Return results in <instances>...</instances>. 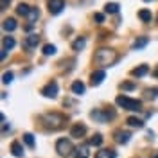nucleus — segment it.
<instances>
[{
  "instance_id": "f257e3e1",
  "label": "nucleus",
  "mask_w": 158,
  "mask_h": 158,
  "mask_svg": "<svg viewBox=\"0 0 158 158\" xmlns=\"http://www.w3.org/2000/svg\"><path fill=\"white\" fill-rule=\"evenodd\" d=\"M117 52L111 49H99L97 52H95V56H94V59H95V63L97 65H101V67H111L115 61H117Z\"/></svg>"
},
{
  "instance_id": "f03ea898",
  "label": "nucleus",
  "mask_w": 158,
  "mask_h": 158,
  "mask_svg": "<svg viewBox=\"0 0 158 158\" xmlns=\"http://www.w3.org/2000/svg\"><path fill=\"white\" fill-rule=\"evenodd\" d=\"M41 122H43V126L47 129H59L63 126V122H65V117L61 115V113H56V111H52V113H45L43 117H41Z\"/></svg>"
},
{
  "instance_id": "7ed1b4c3",
  "label": "nucleus",
  "mask_w": 158,
  "mask_h": 158,
  "mask_svg": "<svg viewBox=\"0 0 158 158\" xmlns=\"http://www.w3.org/2000/svg\"><path fill=\"white\" fill-rule=\"evenodd\" d=\"M115 102H117V106H120L124 110H129V111H140L142 110V102L138 99H129L128 95H118L115 99Z\"/></svg>"
},
{
  "instance_id": "20e7f679",
  "label": "nucleus",
  "mask_w": 158,
  "mask_h": 158,
  "mask_svg": "<svg viewBox=\"0 0 158 158\" xmlns=\"http://www.w3.org/2000/svg\"><path fill=\"white\" fill-rule=\"evenodd\" d=\"M74 146H72V142H70L69 138H59L58 142H56V151H58L59 156H70V155H74Z\"/></svg>"
},
{
  "instance_id": "39448f33",
  "label": "nucleus",
  "mask_w": 158,
  "mask_h": 158,
  "mask_svg": "<svg viewBox=\"0 0 158 158\" xmlns=\"http://www.w3.org/2000/svg\"><path fill=\"white\" fill-rule=\"evenodd\" d=\"M90 117L99 120V122H106V120H110V118H115V111H113V110H102V111L94 110V111L90 113Z\"/></svg>"
},
{
  "instance_id": "423d86ee",
  "label": "nucleus",
  "mask_w": 158,
  "mask_h": 158,
  "mask_svg": "<svg viewBox=\"0 0 158 158\" xmlns=\"http://www.w3.org/2000/svg\"><path fill=\"white\" fill-rule=\"evenodd\" d=\"M47 9L50 15H59L65 9V0H47Z\"/></svg>"
},
{
  "instance_id": "0eeeda50",
  "label": "nucleus",
  "mask_w": 158,
  "mask_h": 158,
  "mask_svg": "<svg viewBox=\"0 0 158 158\" xmlns=\"http://www.w3.org/2000/svg\"><path fill=\"white\" fill-rule=\"evenodd\" d=\"M41 94H43L45 97H50V99H54L56 95H58V83H56V81H50L49 85H47L45 88L41 90Z\"/></svg>"
},
{
  "instance_id": "6e6552de",
  "label": "nucleus",
  "mask_w": 158,
  "mask_h": 158,
  "mask_svg": "<svg viewBox=\"0 0 158 158\" xmlns=\"http://www.w3.org/2000/svg\"><path fill=\"white\" fill-rule=\"evenodd\" d=\"M38 43H40V36L38 34H29V36L25 38V41H23V47L31 50V49H36Z\"/></svg>"
},
{
  "instance_id": "1a4fd4ad",
  "label": "nucleus",
  "mask_w": 158,
  "mask_h": 158,
  "mask_svg": "<svg viewBox=\"0 0 158 158\" xmlns=\"http://www.w3.org/2000/svg\"><path fill=\"white\" fill-rule=\"evenodd\" d=\"M85 133H86V126H85V124H76V126L70 128V135H72L74 138L85 137Z\"/></svg>"
},
{
  "instance_id": "9d476101",
  "label": "nucleus",
  "mask_w": 158,
  "mask_h": 158,
  "mask_svg": "<svg viewBox=\"0 0 158 158\" xmlns=\"http://www.w3.org/2000/svg\"><path fill=\"white\" fill-rule=\"evenodd\" d=\"M88 146L90 144H83V146H79V148L74 149V158H88L90 156Z\"/></svg>"
},
{
  "instance_id": "9b49d317",
  "label": "nucleus",
  "mask_w": 158,
  "mask_h": 158,
  "mask_svg": "<svg viewBox=\"0 0 158 158\" xmlns=\"http://www.w3.org/2000/svg\"><path fill=\"white\" fill-rule=\"evenodd\" d=\"M104 70H95L94 74H92V77H90V83H92V86H99L101 83H102V79H104Z\"/></svg>"
},
{
  "instance_id": "f8f14e48",
  "label": "nucleus",
  "mask_w": 158,
  "mask_h": 158,
  "mask_svg": "<svg viewBox=\"0 0 158 158\" xmlns=\"http://www.w3.org/2000/svg\"><path fill=\"white\" fill-rule=\"evenodd\" d=\"M129 138H131V133L129 131H122V129L115 131V140H117L118 144H128Z\"/></svg>"
},
{
  "instance_id": "ddd939ff",
  "label": "nucleus",
  "mask_w": 158,
  "mask_h": 158,
  "mask_svg": "<svg viewBox=\"0 0 158 158\" xmlns=\"http://www.w3.org/2000/svg\"><path fill=\"white\" fill-rule=\"evenodd\" d=\"M16 27H18V23H16L15 18H7V20H4V23H2V29L7 31V32H13Z\"/></svg>"
},
{
  "instance_id": "4468645a",
  "label": "nucleus",
  "mask_w": 158,
  "mask_h": 158,
  "mask_svg": "<svg viewBox=\"0 0 158 158\" xmlns=\"http://www.w3.org/2000/svg\"><path fill=\"white\" fill-rule=\"evenodd\" d=\"M11 153H13L16 158H22V156H23V148H22V144H20L18 140H15V142L11 144Z\"/></svg>"
},
{
  "instance_id": "2eb2a0df",
  "label": "nucleus",
  "mask_w": 158,
  "mask_h": 158,
  "mask_svg": "<svg viewBox=\"0 0 158 158\" xmlns=\"http://www.w3.org/2000/svg\"><path fill=\"white\" fill-rule=\"evenodd\" d=\"M95 158H117V153L113 149H101V151H97Z\"/></svg>"
},
{
  "instance_id": "dca6fc26",
  "label": "nucleus",
  "mask_w": 158,
  "mask_h": 158,
  "mask_svg": "<svg viewBox=\"0 0 158 158\" xmlns=\"http://www.w3.org/2000/svg\"><path fill=\"white\" fill-rule=\"evenodd\" d=\"M72 94L74 95H83L85 94V85L81 81H74L72 83Z\"/></svg>"
},
{
  "instance_id": "f3484780",
  "label": "nucleus",
  "mask_w": 158,
  "mask_h": 158,
  "mask_svg": "<svg viewBox=\"0 0 158 158\" xmlns=\"http://www.w3.org/2000/svg\"><path fill=\"white\" fill-rule=\"evenodd\" d=\"M148 72H149V67H148V65H140V67H137V69L133 70L131 74H133L135 77H144Z\"/></svg>"
},
{
  "instance_id": "a211bd4d",
  "label": "nucleus",
  "mask_w": 158,
  "mask_h": 158,
  "mask_svg": "<svg viewBox=\"0 0 158 158\" xmlns=\"http://www.w3.org/2000/svg\"><path fill=\"white\" fill-rule=\"evenodd\" d=\"M148 43H149V40L146 38V36H140V38H137L135 41H133V49H137V50L138 49H144Z\"/></svg>"
},
{
  "instance_id": "6ab92c4d",
  "label": "nucleus",
  "mask_w": 158,
  "mask_h": 158,
  "mask_svg": "<svg viewBox=\"0 0 158 158\" xmlns=\"http://www.w3.org/2000/svg\"><path fill=\"white\" fill-rule=\"evenodd\" d=\"M126 122H128L129 126H131V128H144V120H142V118H137V117H129L128 120H126Z\"/></svg>"
},
{
  "instance_id": "aec40b11",
  "label": "nucleus",
  "mask_w": 158,
  "mask_h": 158,
  "mask_svg": "<svg viewBox=\"0 0 158 158\" xmlns=\"http://www.w3.org/2000/svg\"><path fill=\"white\" fill-rule=\"evenodd\" d=\"M85 45H86V40L81 36V38H77L76 41H74V43H72V49L76 50V52H79V50L85 49Z\"/></svg>"
},
{
  "instance_id": "412c9836",
  "label": "nucleus",
  "mask_w": 158,
  "mask_h": 158,
  "mask_svg": "<svg viewBox=\"0 0 158 158\" xmlns=\"http://www.w3.org/2000/svg\"><path fill=\"white\" fill-rule=\"evenodd\" d=\"M104 11L110 13V15H117L118 13V4H115V2H108V4L104 6Z\"/></svg>"
},
{
  "instance_id": "4be33fe9",
  "label": "nucleus",
  "mask_w": 158,
  "mask_h": 158,
  "mask_svg": "<svg viewBox=\"0 0 158 158\" xmlns=\"http://www.w3.org/2000/svg\"><path fill=\"white\" fill-rule=\"evenodd\" d=\"M138 18L142 20V22H151L153 20V15H151V11L142 9V11H138Z\"/></svg>"
},
{
  "instance_id": "5701e85b",
  "label": "nucleus",
  "mask_w": 158,
  "mask_h": 158,
  "mask_svg": "<svg viewBox=\"0 0 158 158\" xmlns=\"http://www.w3.org/2000/svg\"><path fill=\"white\" fill-rule=\"evenodd\" d=\"M16 13H18L20 16H27L31 13V7L27 4H18V7H16Z\"/></svg>"
},
{
  "instance_id": "b1692460",
  "label": "nucleus",
  "mask_w": 158,
  "mask_h": 158,
  "mask_svg": "<svg viewBox=\"0 0 158 158\" xmlns=\"http://www.w3.org/2000/svg\"><path fill=\"white\" fill-rule=\"evenodd\" d=\"M38 16H40V11L36 9V7H31V13L27 15V20H29L31 25H32V23L36 22V18H38Z\"/></svg>"
},
{
  "instance_id": "393cba45",
  "label": "nucleus",
  "mask_w": 158,
  "mask_h": 158,
  "mask_svg": "<svg viewBox=\"0 0 158 158\" xmlns=\"http://www.w3.org/2000/svg\"><path fill=\"white\" fill-rule=\"evenodd\" d=\"M90 146H101L102 144V135H94V137L88 140Z\"/></svg>"
},
{
  "instance_id": "a878e982",
  "label": "nucleus",
  "mask_w": 158,
  "mask_h": 158,
  "mask_svg": "<svg viewBox=\"0 0 158 158\" xmlns=\"http://www.w3.org/2000/svg\"><path fill=\"white\" fill-rule=\"evenodd\" d=\"M13 47H15V40L11 38V36H6V38H4V49L11 50Z\"/></svg>"
},
{
  "instance_id": "bb28decb",
  "label": "nucleus",
  "mask_w": 158,
  "mask_h": 158,
  "mask_svg": "<svg viewBox=\"0 0 158 158\" xmlns=\"http://www.w3.org/2000/svg\"><path fill=\"white\" fill-rule=\"evenodd\" d=\"M43 54H45V56L56 54V47H54V45H45V47H43Z\"/></svg>"
},
{
  "instance_id": "cd10ccee",
  "label": "nucleus",
  "mask_w": 158,
  "mask_h": 158,
  "mask_svg": "<svg viewBox=\"0 0 158 158\" xmlns=\"http://www.w3.org/2000/svg\"><path fill=\"white\" fill-rule=\"evenodd\" d=\"M23 140H25V144H27L29 148H34V137H32L31 133H25V135H23Z\"/></svg>"
},
{
  "instance_id": "c85d7f7f",
  "label": "nucleus",
  "mask_w": 158,
  "mask_h": 158,
  "mask_svg": "<svg viewBox=\"0 0 158 158\" xmlns=\"http://www.w3.org/2000/svg\"><path fill=\"white\" fill-rule=\"evenodd\" d=\"M11 81H13V72H6V74L2 76V83H4V85H9Z\"/></svg>"
},
{
  "instance_id": "c756f323",
  "label": "nucleus",
  "mask_w": 158,
  "mask_h": 158,
  "mask_svg": "<svg viewBox=\"0 0 158 158\" xmlns=\"http://www.w3.org/2000/svg\"><path fill=\"white\" fill-rule=\"evenodd\" d=\"M146 94H148L149 99H156V97H158V88H149Z\"/></svg>"
},
{
  "instance_id": "7c9ffc66",
  "label": "nucleus",
  "mask_w": 158,
  "mask_h": 158,
  "mask_svg": "<svg viewBox=\"0 0 158 158\" xmlns=\"http://www.w3.org/2000/svg\"><path fill=\"white\" fill-rule=\"evenodd\" d=\"M120 88L122 90H135V85H133V83H122Z\"/></svg>"
},
{
  "instance_id": "2f4dec72",
  "label": "nucleus",
  "mask_w": 158,
  "mask_h": 158,
  "mask_svg": "<svg viewBox=\"0 0 158 158\" xmlns=\"http://www.w3.org/2000/svg\"><path fill=\"white\" fill-rule=\"evenodd\" d=\"M94 18H95V22H97V23H102V22H104V15L95 13V15H94Z\"/></svg>"
},
{
  "instance_id": "473e14b6",
  "label": "nucleus",
  "mask_w": 158,
  "mask_h": 158,
  "mask_svg": "<svg viewBox=\"0 0 158 158\" xmlns=\"http://www.w3.org/2000/svg\"><path fill=\"white\" fill-rule=\"evenodd\" d=\"M9 2L11 0H2V2H0V9H6V7L9 6Z\"/></svg>"
},
{
  "instance_id": "72a5a7b5",
  "label": "nucleus",
  "mask_w": 158,
  "mask_h": 158,
  "mask_svg": "<svg viewBox=\"0 0 158 158\" xmlns=\"http://www.w3.org/2000/svg\"><path fill=\"white\" fill-rule=\"evenodd\" d=\"M153 77H156V79H158V67H156L155 70H153Z\"/></svg>"
},
{
  "instance_id": "f704fd0d",
  "label": "nucleus",
  "mask_w": 158,
  "mask_h": 158,
  "mask_svg": "<svg viewBox=\"0 0 158 158\" xmlns=\"http://www.w3.org/2000/svg\"><path fill=\"white\" fill-rule=\"evenodd\" d=\"M151 158H158V153H155V155H153V156H151Z\"/></svg>"
},
{
  "instance_id": "c9c22d12",
  "label": "nucleus",
  "mask_w": 158,
  "mask_h": 158,
  "mask_svg": "<svg viewBox=\"0 0 158 158\" xmlns=\"http://www.w3.org/2000/svg\"><path fill=\"white\" fill-rule=\"evenodd\" d=\"M144 2H151V0H144Z\"/></svg>"
}]
</instances>
